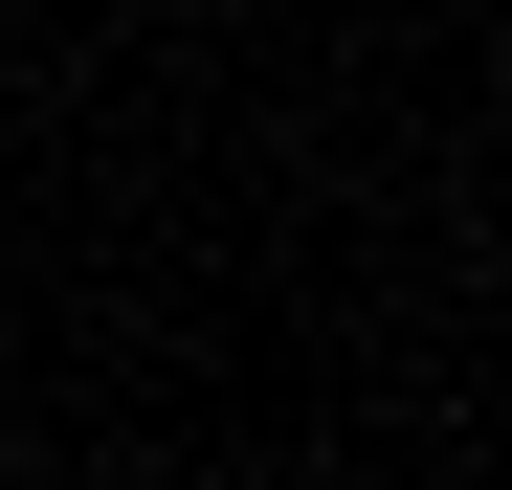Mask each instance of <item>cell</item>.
Wrapping results in <instances>:
<instances>
[{
	"label": "cell",
	"mask_w": 512,
	"mask_h": 490,
	"mask_svg": "<svg viewBox=\"0 0 512 490\" xmlns=\"http://www.w3.org/2000/svg\"><path fill=\"white\" fill-rule=\"evenodd\" d=\"M0 490H45V468H0Z\"/></svg>",
	"instance_id": "obj_1"
}]
</instances>
